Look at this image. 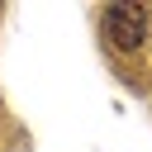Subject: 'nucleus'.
<instances>
[{
    "label": "nucleus",
    "instance_id": "obj_1",
    "mask_svg": "<svg viewBox=\"0 0 152 152\" xmlns=\"http://www.w3.org/2000/svg\"><path fill=\"white\" fill-rule=\"evenodd\" d=\"M104 28L119 48H138L147 33V10L142 5H114V10H104Z\"/></svg>",
    "mask_w": 152,
    "mask_h": 152
}]
</instances>
